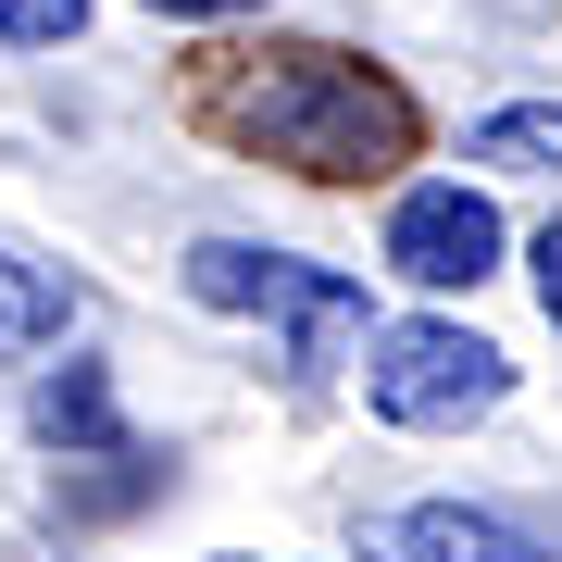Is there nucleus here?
Listing matches in <instances>:
<instances>
[{
	"mask_svg": "<svg viewBox=\"0 0 562 562\" xmlns=\"http://www.w3.org/2000/svg\"><path fill=\"white\" fill-rule=\"evenodd\" d=\"M188 125L250 162H288L313 188H362L387 162H413L425 113L401 76L350 50H313V38H262V50H201L188 63Z\"/></svg>",
	"mask_w": 562,
	"mask_h": 562,
	"instance_id": "1",
	"label": "nucleus"
},
{
	"mask_svg": "<svg viewBox=\"0 0 562 562\" xmlns=\"http://www.w3.org/2000/svg\"><path fill=\"white\" fill-rule=\"evenodd\" d=\"M188 301L213 313H262L288 338V375H338L350 350H375V301L338 262H301V250H250V238H201L188 250Z\"/></svg>",
	"mask_w": 562,
	"mask_h": 562,
	"instance_id": "2",
	"label": "nucleus"
},
{
	"mask_svg": "<svg viewBox=\"0 0 562 562\" xmlns=\"http://www.w3.org/2000/svg\"><path fill=\"white\" fill-rule=\"evenodd\" d=\"M362 401H375V425H413V438H438V425H475V413H501V401H513V350H501V338H475V325H450V313L375 325Z\"/></svg>",
	"mask_w": 562,
	"mask_h": 562,
	"instance_id": "3",
	"label": "nucleus"
},
{
	"mask_svg": "<svg viewBox=\"0 0 562 562\" xmlns=\"http://www.w3.org/2000/svg\"><path fill=\"white\" fill-rule=\"evenodd\" d=\"M387 276H413V288L501 276V213H487L475 188H401V201H387Z\"/></svg>",
	"mask_w": 562,
	"mask_h": 562,
	"instance_id": "4",
	"label": "nucleus"
},
{
	"mask_svg": "<svg viewBox=\"0 0 562 562\" xmlns=\"http://www.w3.org/2000/svg\"><path fill=\"white\" fill-rule=\"evenodd\" d=\"M362 562H550L513 513H475V501H413V513H375L362 525Z\"/></svg>",
	"mask_w": 562,
	"mask_h": 562,
	"instance_id": "5",
	"label": "nucleus"
},
{
	"mask_svg": "<svg viewBox=\"0 0 562 562\" xmlns=\"http://www.w3.org/2000/svg\"><path fill=\"white\" fill-rule=\"evenodd\" d=\"M38 438H50V450H88V462H138V438H125L101 362H63V375H38Z\"/></svg>",
	"mask_w": 562,
	"mask_h": 562,
	"instance_id": "6",
	"label": "nucleus"
},
{
	"mask_svg": "<svg viewBox=\"0 0 562 562\" xmlns=\"http://www.w3.org/2000/svg\"><path fill=\"white\" fill-rule=\"evenodd\" d=\"M63 325H76V288H63L50 262L0 250V362H38V350H63Z\"/></svg>",
	"mask_w": 562,
	"mask_h": 562,
	"instance_id": "7",
	"label": "nucleus"
},
{
	"mask_svg": "<svg viewBox=\"0 0 562 562\" xmlns=\"http://www.w3.org/2000/svg\"><path fill=\"white\" fill-rule=\"evenodd\" d=\"M462 162H487V176H562V101H501L487 125H462Z\"/></svg>",
	"mask_w": 562,
	"mask_h": 562,
	"instance_id": "8",
	"label": "nucleus"
},
{
	"mask_svg": "<svg viewBox=\"0 0 562 562\" xmlns=\"http://www.w3.org/2000/svg\"><path fill=\"white\" fill-rule=\"evenodd\" d=\"M88 25V0H0V50H63Z\"/></svg>",
	"mask_w": 562,
	"mask_h": 562,
	"instance_id": "9",
	"label": "nucleus"
},
{
	"mask_svg": "<svg viewBox=\"0 0 562 562\" xmlns=\"http://www.w3.org/2000/svg\"><path fill=\"white\" fill-rule=\"evenodd\" d=\"M538 313H550V325H562V213H550V225H538Z\"/></svg>",
	"mask_w": 562,
	"mask_h": 562,
	"instance_id": "10",
	"label": "nucleus"
},
{
	"mask_svg": "<svg viewBox=\"0 0 562 562\" xmlns=\"http://www.w3.org/2000/svg\"><path fill=\"white\" fill-rule=\"evenodd\" d=\"M138 13H162V25H213V13H262V0H138Z\"/></svg>",
	"mask_w": 562,
	"mask_h": 562,
	"instance_id": "11",
	"label": "nucleus"
},
{
	"mask_svg": "<svg viewBox=\"0 0 562 562\" xmlns=\"http://www.w3.org/2000/svg\"><path fill=\"white\" fill-rule=\"evenodd\" d=\"M225 562H250V550H225Z\"/></svg>",
	"mask_w": 562,
	"mask_h": 562,
	"instance_id": "12",
	"label": "nucleus"
}]
</instances>
